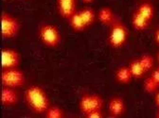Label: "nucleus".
<instances>
[{
	"mask_svg": "<svg viewBox=\"0 0 159 118\" xmlns=\"http://www.w3.org/2000/svg\"><path fill=\"white\" fill-rule=\"evenodd\" d=\"M0 81L2 85L10 88L21 87L25 83L24 73L17 68L3 69L0 74Z\"/></svg>",
	"mask_w": 159,
	"mask_h": 118,
	"instance_id": "obj_2",
	"label": "nucleus"
},
{
	"mask_svg": "<svg viewBox=\"0 0 159 118\" xmlns=\"http://www.w3.org/2000/svg\"><path fill=\"white\" fill-rule=\"evenodd\" d=\"M156 117L159 118V108H158V111H157V113H156Z\"/></svg>",
	"mask_w": 159,
	"mask_h": 118,
	"instance_id": "obj_26",
	"label": "nucleus"
},
{
	"mask_svg": "<svg viewBox=\"0 0 159 118\" xmlns=\"http://www.w3.org/2000/svg\"><path fill=\"white\" fill-rule=\"evenodd\" d=\"M45 115L47 118H63L65 116V113L61 108L56 106H49V108L46 111Z\"/></svg>",
	"mask_w": 159,
	"mask_h": 118,
	"instance_id": "obj_18",
	"label": "nucleus"
},
{
	"mask_svg": "<svg viewBox=\"0 0 159 118\" xmlns=\"http://www.w3.org/2000/svg\"><path fill=\"white\" fill-rule=\"evenodd\" d=\"M136 11H138L142 16H144L146 19H148L149 21H151L152 16H153V13H154V9H153L152 4L143 3L137 8Z\"/></svg>",
	"mask_w": 159,
	"mask_h": 118,
	"instance_id": "obj_16",
	"label": "nucleus"
},
{
	"mask_svg": "<svg viewBox=\"0 0 159 118\" xmlns=\"http://www.w3.org/2000/svg\"><path fill=\"white\" fill-rule=\"evenodd\" d=\"M68 20H69L71 28L74 29L75 31H83L84 29H85L87 28L79 11H76Z\"/></svg>",
	"mask_w": 159,
	"mask_h": 118,
	"instance_id": "obj_14",
	"label": "nucleus"
},
{
	"mask_svg": "<svg viewBox=\"0 0 159 118\" xmlns=\"http://www.w3.org/2000/svg\"><path fill=\"white\" fill-rule=\"evenodd\" d=\"M38 34L41 42L49 47L57 46L60 44V41H61V34H60L59 29L54 25H42L39 28Z\"/></svg>",
	"mask_w": 159,
	"mask_h": 118,
	"instance_id": "obj_4",
	"label": "nucleus"
},
{
	"mask_svg": "<svg viewBox=\"0 0 159 118\" xmlns=\"http://www.w3.org/2000/svg\"><path fill=\"white\" fill-rule=\"evenodd\" d=\"M139 62H140L142 67L144 68V70L147 72V71H150L152 66H153V58L151 56V55H143L141 56L140 58L138 59Z\"/></svg>",
	"mask_w": 159,
	"mask_h": 118,
	"instance_id": "obj_19",
	"label": "nucleus"
},
{
	"mask_svg": "<svg viewBox=\"0 0 159 118\" xmlns=\"http://www.w3.org/2000/svg\"><path fill=\"white\" fill-rule=\"evenodd\" d=\"M108 111L109 113L113 117H117L123 114L125 111V103L121 97H113L108 103Z\"/></svg>",
	"mask_w": 159,
	"mask_h": 118,
	"instance_id": "obj_10",
	"label": "nucleus"
},
{
	"mask_svg": "<svg viewBox=\"0 0 159 118\" xmlns=\"http://www.w3.org/2000/svg\"><path fill=\"white\" fill-rule=\"evenodd\" d=\"M157 60H158V63H159V53L157 54Z\"/></svg>",
	"mask_w": 159,
	"mask_h": 118,
	"instance_id": "obj_27",
	"label": "nucleus"
},
{
	"mask_svg": "<svg viewBox=\"0 0 159 118\" xmlns=\"http://www.w3.org/2000/svg\"><path fill=\"white\" fill-rule=\"evenodd\" d=\"M154 102L157 106V108H159V92H157V94H155V97H154Z\"/></svg>",
	"mask_w": 159,
	"mask_h": 118,
	"instance_id": "obj_24",
	"label": "nucleus"
},
{
	"mask_svg": "<svg viewBox=\"0 0 159 118\" xmlns=\"http://www.w3.org/2000/svg\"><path fill=\"white\" fill-rule=\"evenodd\" d=\"M57 8L60 15L69 19L76 12V0H57Z\"/></svg>",
	"mask_w": 159,
	"mask_h": 118,
	"instance_id": "obj_8",
	"label": "nucleus"
},
{
	"mask_svg": "<svg viewBox=\"0 0 159 118\" xmlns=\"http://www.w3.org/2000/svg\"><path fill=\"white\" fill-rule=\"evenodd\" d=\"M150 76L152 77V80L156 84L159 85V67L156 68L155 70H153L152 73V75H151Z\"/></svg>",
	"mask_w": 159,
	"mask_h": 118,
	"instance_id": "obj_22",
	"label": "nucleus"
},
{
	"mask_svg": "<svg viewBox=\"0 0 159 118\" xmlns=\"http://www.w3.org/2000/svg\"><path fill=\"white\" fill-rule=\"evenodd\" d=\"M83 2H84V3H90V2H92L93 0H82Z\"/></svg>",
	"mask_w": 159,
	"mask_h": 118,
	"instance_id": "obj_25",
	"label": "nucleus"
},
{
	"mask_svg": "<svg viewBox=\"0 0 159 118\" xmlns=\"http://www.w3.org/2000/svg\"><path fill=\"white\" fill-rule=\"evenodd\" d=\"M18 101V95L13 88L5 87L0 91V103L4 106H13Z\"/></svg>",
	"mask_w": 159,
	"mask_h": 118,
	"instance_id": "obj_9",
	"label": "nucleus"
},
{
	"mask_svg": "<svg viewBox=\"0 0 159 118\" xmlns=\"http://www.w3.org/2000/svg\"><path fill=\"white\" fill-rule=\"evenodd\" d=\"M85 117H87V118H102L103 117V112L102 111V110L93 111L87 113L85 115Z\"/></svg>",
	"mask_w": 159,
	"mask_h": 118,
	"instance_id": "obj_21",
	"label": "nucleus"
},
{
	"mask_svg": "<svg viewBox=\"0 0 159 118\" xmlns=\"http://www.w3.org/2000/svg\"><path fill=\"white\" fill-rule=\"evenodd\" d=\"M158 87H159V85L156 84V83L152 80V77H151V76H149V77L147 78V80L145 81V82H144V89H145V91L148 92V93H153V92H155V90H156Z\"/></svg>",
	"mask_w": 159,
	"mask_h": 118,
	"instance_id": "obj_20",
	"label": "nucleus"
},
{
	"mask_svg": "<svg viewBox=\"0 0 159 118\" xmlns=\"http://www.w3.org/2000/svg\"><path fill=\"white\" fill-rule=\"evenodd\" d=\"M0 33L2 38L11 39L15 37L20 30V23L18 20L8 12H2L0 15Z\"/></svg>",
	"mask_w": 159,
	"mask_h": 118,
	"instance_id": "obj_3",
	"label": "nucleus"
},
{
	"mask_svg": "<svg viewBox=\"0 0 159 118\" xmlns=\"http://www.w3.org/2000/svg\"><path fill=\"white\" fill-rule=\"evenodd\" d=\"M24 99L35 113H45L49 108V99L46 92L38 85H31L25 91Z\"/></svg>",
	"mask_w": 159,
	"mask_h": 118,
	"instance_id": "obj_1",
	"label": "nucleus"
},
{
	"mask_svg": "<svg viewBox=\"0 0 159 118\" xmlns=\"http://www.w3.org/2000/svg\"><path fill=\"white\" fill-rule=\"evenodd\" d=\"M129 68H130V70H131V72L133 74V76L134 78L141 77L146 73V71L142 67L139 60H134V61L131 62V63L129 65Z\"/></svg>",
	"mask_w": 159,
	"mask_h": 118,
	"instance_id": "obj_15",
	"label": "nucleus"
},
{
	"mask_svg": "<svg viewBox=\"0 0 159 118\" xmlns=\"http://www.w3.org/2000/svg\"><path fill=\"white\" fill-rule=\"evenodd\" d=\"M133 74L129 68V66H121L119 67L116 71V80L122 84H127L129 83L132 78H133Z\"/></svg>",
	"mask_w": 159,
	"mask_h": 118,
	"instance_id": "obj_11",
	"label": "nucleus"
},
{
	"mask_svg": "<svg viewBox=\"0 0 159 118\" xmlns=\"http://www.w3.org/2000/svg\"><path fill=\"white\" fill-rule=\"evenodd\" d=\"M102 106H103L102 98L96 94H84L81 97L79 102V108L84 115H86L87 113L93 111L102 110Z\"/></svg>",
	"mask_w": 159,
	"mask_h": 118,
	"instance_id": "obj_6",
	"label": "nucleus"
},
{
	"mask_svg": "<svg viewBox=\"0 0 159 118\" xmlns=\"http://www.w3.org/2000/svg\"><path fill=\"white\" fill-rule=\"evenodd\" d=\"M21 62V56L12 48L1 49V67L2 69L17 68Z\"/></svg>",
	"mask_w": 159,
	"mask_h": 118,
	"instance_id": "obj_7",
	"label": "nucleus"
},
{
	"mask_svg": "<svg viewBox=\"0 0 159 118\" xmlns=\"http://www.w3.org/2000/svg\"><path fill=\"white\" fill-rule=\"evenodd\" d=\"M79 12H80V14H81L83 20L84 21L86 27H89L90 25L93 24V22L95 20V12L92 9L84 8V9L80 11Z\"/></svg>",
	"mask_w": 159,
	"mask_h": 118,
	"instance_id": "obj_17",
	"label": "nucleus"
},
{
	"mask_svg": "<svg viewBox=\"0 0 159 118\" xmlns=\"http://www.w3.org/2000/svg\"><path fill=\"white\" fill-rule=\"evenodd\" d=\"M132 24L136 30H144L149 27L150 21L135 11L132 16Z\"/></svg>",
	"mask_w": 159,
	"mask_h": 118,
	"instance_id": "obj_12",
	"label": "nucleus"
},
{
	"mask_svg": "<svg viewBox=\"0 0 159 118\" xmlns=\"http://www.w3.org/2000/svg\"><path fill=\"white\" fill-rule=\"evenodd\" d=\"M154 40H155V42L157 43V45H159V28H158L157 30L155 31V34H154Z\"/></svg>",
	"mask_w": 159,
	"mask_h": 118,
	"instance_id": "obj_23",
	"label": "nucleus"
},
{
	"mask_svg": "<svg viewBox=\"0 0 159 118\" xmlns=\"http://www.w3.org/2000/svg\"><path fill=\"white\" fill-rule=\"evenodd\" d=\"M98 18L99 22L103 25H112L114 23L115 17H114L113 11L108 7H104L98 11Z\"/></svg>",
	"mask_w": 159,
	"mask_h": 118,
	"instance_id": "obj_13",
	"label": "nucleus"
},
{
	"mask_svg": "<svg viewBox=\"0 0 159 118\" xmlns=\"http://www.w3.org/2000/svg\"><path fill=\"white\" fill-rule=\"evenodd\" d=\"M128 38V30L126 27L119 23L116 22L111 25V29L108 36L109 45L114 48H119L126 44Z\"/></svg>",
	"mask_w": 159,
	"mask_h": 118,
	"instance_id": "obj_5",
	"label": "nucleus"
}]
</instances>
